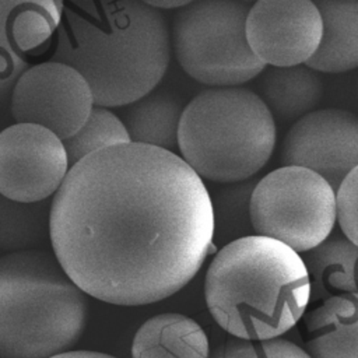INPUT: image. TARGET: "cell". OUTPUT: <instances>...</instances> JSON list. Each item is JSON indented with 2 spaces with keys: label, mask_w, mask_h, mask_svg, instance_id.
<instances>
[{
  "label": "cell",
  "mask_w": 358,
  "mask_h": 358,
  "mask_svg": "<svg viewBox=\"0 0 358 358\" xmlns=\"http://www.w3.org/2000/svg\"><path fill=\"white\" fill-rule=\"evenodd\" d=\"M275 120L250 90L208 88L185 108L179 122L180 158L203 179L234 183L253 178L270 159Z\"/></svg>",
  "instance_id": "obj_5"
},
{
  "label": "cell",
  "mask_w": 358,
  "mask_h": 358,
  "mask_svg": "<svg viewBox=\"0 0 358 358\" xmlns=\"http://www.w3.org/2000/svg\"><path fill=\"white\" fill-rule=\"evenodd\" d=\"M92 108L85 80L67 64L52 60L28 67L10 98L11 116L17 123L45 127L62 141L78 131Z\"/></svg>",
  "instance_id": "obj_8"
},
{
  "label": "cell",
  "mask_w": 358,
  "mask_h": 358,
  "mask_svg": "<svg viewBox=\"0 0 358 358\" xmlns=\"http://www.w3.org/2000/svg\"><path fill=\"white\" fill-rule=\"evenodd\" d=\"M303 264L313 301L341 294H355V262L358 246L336 231L313 249L305 252Z\"/></svg>",
  "instance_id": "obj_18"
},
{
  "label": "cell",
  "mask_w": 358,
  "mask_h": 358,
  "mask_svg": "<svg viewBox=\"0 0 358 358\" xmlns=\"http://www.w3.org/2000/svg\"><path fill=\"white\" fill-rule=\"evenodd\" d=\"M315 6L322 20V36L305 66L317 73L354 70L358 66V1L322 0Z\"/></svg>",
  "instance_id": "obj_15"
},
{
  "label": "cell",
  "mask_w": 358,
  "mask_h": 358,
  "mask_svg": "<svg viewBox=\"0 0 358 358\" xmlns=\"http://www.w3.org/2000/svg\"><path fill=\"white\" fill-rule=\"evenodd\" d=\"M183 108L182 101L173 94L151 91L123 106L119 119L130 143L172 151L178 147V130Z\"/></svg>",
  "instance_id": "obj_17"
},
{
  "label": "cell",
  "mask_w": 358,
  "mask_h": 358,
  "mask_svg": "<svg viewBox=\"0 0 358 358\" xmlns=\"http://www.w3.org/2000/svg\"><path fill=\"white\" fill-rule=\"evenodd\" d=\"M28 69V62L0 50V110L10 103L13 88L20 76Z\"/></svg>",
  "instance_id": "obj_24"
},
{
  "label": "cell",
  "mask_w": 358,
  "mask_h": 358,
  "mask_svg": "<svg viewBox=\"0 0 358 358\" xmlns=\"http://www.w3.org/2000/svg\"><path fill=\"white\" fill-rule=\"evenodd\" d=\"M306 354L310 358H358V296L324 299L305 316Z\"/></svg>",
  "instance_id": "obj_12"
},
{
  "label": "cell",
  "mask_w": 358,
  "mask_h": 358,
  "mask_svg": "<svg viewBox=\"0 0 358 358\" xmlns=\"http://www.w3.org/2000/svg\"><path fill=\"white\" fill-rule=\"evenodd\" d=\"M62 143L69 166H73L76 162L95 151L116 144L130 143V140L117 115L108 108L94 105L90 116L78 131Z\"/></svg>",
  "instance_id": "obj_21"
},
{
  "label": "cell",
  "mask_w": 358,
  "mask_h": 358,
  "mask_svg": "<svg viewBox=\"0 0 358 358\" xmlns=\"http://www.w3.org/2000/svg\"><path fill=\"white\" fill-rule=\"evenodd\" d=\"M257 179L249 178L241 182L224 183L210 196L214 221V242L229 243L236 239L255 235L250 221V197Z\"/></svg>",
  "instance_id": "obj_20"
},
{
  "label": "cell",
  "mask_w": 358,
  "mask_h": 358,
  "mask_svg": "<svg viewBox=\"0 0 358 358\" xmlns=\"http://www.w3.org/2000/svg\"><path fill=\"white\" fill-rule=\"evenodd\" d=\"M87 320V296L53 252L31 249L0 257V358L67 352Z\"/></svg>",
  "instance_id": "obj_4"
},
{
  "label": "cell",
  "mask_w": 358,
  "mask_h": 358,
  "mask_svg": "<svg viewBox=\"0 0 358 358\" xmlns=\"http://www.w3.org/2000/svg\"><path fill=\"white\" fill-rule=\"evenodd\" d=\"M250 6L236 0H200L178 10L171 48L189 77L211 88L238 87L266 69L246 41Z\"/></svg>",
  "instance_id": "obj_6"
},
{
  "label": "cell",
  "mask_w": 358,
  "mask_h": 358,
  "mask_svg": "<svg viewBox=\"0 0 358 358\" xmlns=\"http://www.w3.org/2000/svg\"><path fill=\"white\" fill-rule=\"evenodd\" d=\"M245 34L252 53L264 66H299L319 46L322 20L309 0H260L249 8Z\"/></svg>",
  "instance_id": "obj_11"
},
{
  "label": "cell",
  "mask_w": 358,
  "mask_h": 358,
  "mask_svg": "<svg viewBox=\"0 0 358 358\" xmlns=\"http://www.w3.org/2000/svg\"><path fill=\"white\" fill-rule=\"evenodd\" d=\"M131 358H210L208 338L192 317L161 313L136 331Z\"/></svg>",
  "instance_id": "obj_16"
},
{
  "label": "cell",
  "mask_w": 358,
  "mask_h": 358,
  "mask_svg": "<svg viewBox=\"0 0 358 358\" xmlns=\"http://www.w3.org/2000/svg\"><path fill=\"white\" fill-rule=\"evenodd\" d=\"M210 193L175 152L124 143L69 168L50 200L49 241L69 278L106 303L182 289L213 249Z\"/></svg>",
  "instance_id": "obj_1"
},
{
  "label": "cell",
  "mask_w": 358,
  "mask_h": 358,
  "mask_svg": "<svg viewBox=\"0 0 358 358\" xmlns=\"http://www.w3.org/2000/svg\"><path fill=\"white\" fill-rule=\"evenodd\" d=\"M213 319L231 336L277 338L303 316L310 284L302 257L287 245L250 235L224 245L204 278Z\"/></svg>",
  "instance_id": "obj_3"
},
{
  "label": "cell",
  "mask_w": 358,
  "mask_h": 358,
  "mask_svg": "<svg viewBox=\"0 0 358 358\" xmlns=\"http://www.w3.org/2000/svg\"><path fill=\"white\" fill-rule=\"evenodd\" d=\"M59 0H1L0 50L25 59L42 52L62 18Z\"/></svg>",
  "instance_id": "obj_13"
},
{
  "label": "cell",
  "mask_w": 358,
  "mask_h": 358,
  "mask_svg": "<svg viewBox=\"0 0 358 358\" xmlns=\"http://www.w3.org/2000/svg\"><path fill=\"white\" fill-rule=\"evenodd\" d=\"M282 166H301L322 176L336 192L358 166V117L338 108L313 110L292 123L280 150Z\"/></svg>",
  "instance_id": "obj_10"
},
{
  "label": "cell",
  "mask_w": 358,
  "mask_h": 358,
  "mask_svg": "<svg viewBox=\"0 0 358 358\" xmlns=\"http://www.w3.org/2000/svg\"><path fill=\"white\" fill-rule=\"evenodd\" d=\"M210 358H310L305 350L284 338H270L260 341L227 338L221 343Z\"/></svg>",
  "instance_id": "obj_22"
},
{
  "label": "cell",
  "mask_w": 358,
  "mask_h": 358,
  "mask_svg": "<svg viewBox=\"0 0 358 358\" xmlns=\"http://www.w3.org/2000/svg\"><path fill=\"white\" fill-rule=\"evenodd\" d=\"M357 192H358V166L354 168L334 192V211L343 235L357 245Z\"/></svg>",
  "instance_id": "obj_23"
},
{
  "label": "cell",
  "mask_w": 358,
  "mask_h": 358,
  "mask_svg": "<svg viewBox=\"0 0 358 358\" xmlns=\"http://www.w3.org/2000/svg\"><path fill=\"white\" fill-rule=\"evenodd\" d=\"M69 161L60 138L38 124L0 131V194L18 203L48 200L60 187Z\"/></svg>",
  "instance_id": "obj_9"
},
{
  "label": "cell",
  "mask_w": 358,
  "mask_h": 358,
  "mask_svg": "<svg viewBox=\"0 0 358 358\" xmlns=\"http://www.w3.org/2000/svg\"><path fill=\"white\" fill-rule=\"evenodd\" d=\"M52 358H116L113 355L105 354V352H98V351H67L59 355H55Z\"/></svg>",
  "instance_id": "obj_25"
},
{
  "label": "cell",
  "mask_w": 358,
  "mask_h": 358,
  "mask_svg": "<svg viewBox=\"0 0 358 358\" xmlns=\"http://www.w3.org/2000/svg\"><path fill=\"white\" fill-rule=\"evenodd\" d=\"M259 80V98L273 119L294 123L315 110L324 94V84L317 71L305 64L264 69Z\"/></svg>",
  "instance_id": "obj_14"
},
{
  "label": "cell",
  "mask_w": 358,
  "mask_h": 358,
  "mask_svg": "<svg viewBox=\"0 0 358 358\" xmlns=\"http://www.w3.org/2000/svg\"><path fill=\"white\" fill-rule=\"evenodd\" d=\"M50 200L18 203L0 194V250L41 249L49 241Z\"/></svg>",
  "instance_id": "obj_19"
},
{
  "label": "cell",
  "mask_w": 358,
  "mask_h": 358,
  "mask_svg": "<svg viewBox=\"0 0 358 358\" xmlns=\"http://www.w3.org/2000/svg\"><path fill=\"white\" fill-rule=\"evenodd\" d=\"M189 1H183V0H157V1H147L148 6L164 11V10H179L183 6H186Z\"/></svg>",
  "instance_id": "obj_26"
},
{
  "label": "cell",
  "mask_w": 358,
  "mask_h": 358,
  "mask_svg": "<svg viewBox=\"0 0 358 358\" xmlns=\"http://www.w3.org/2000/svg\"><path fill=\"white\" fill-rule=\"evenodd\" d=\"M255 235L275 239L298 255L323 242L334 228V190L317 173L281 166L257 180L250 197Z\"/></svg>",
  "instance_id": "obj_7"
},
{
  "label": "cell",
  "mask_w": 358,
  "mask_h": 358,
  "mask_svg": "<svg viewBox=\"0 0 358 358\" xmlns=\"http://www.w3.org/2000/svg\"><path fill=\"white\" fill-rule=\"evenodd\" d=\"M52 62L88 84L94 105L123 108L154 91L171 59L162 11L140 0L63 3Z\"/></svg>",
  "instance_id": "obj_2"
}]
</instances>
